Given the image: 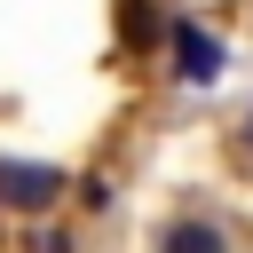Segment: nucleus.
<instances>
[{
  "label": "nucleus",
  "instance_id": "f257e3e1",
  "mask_svg": "<svg viewBox=\"0 0 253 253\" xmlns=\"http://www.w3.org/2000/svg\"><path fill=\"white\" fill-rule=\"evenodd\" d=\"M63 198V174L40 158H0V213H47Z\"/></svg>",
  "mask_w": 253,
  "mask_h": 253
},
{
  "label": "nucleus",
  "instance_id": "f03ea898",
  "mask_svg": "<svg viewBox=\"0 0 253 253\" xmlns=\"http://www.w3.org/2000/svg\"><path fill=\"white\" fill-rule=\"evenodd\" d=\"M166 47H174V71H182L190 87L221 79V40H213L206 24H166Z\"/></svg>",
  "mask_w": 253,
  "mask_h": 253
},
{
  "label": "nucleus",
  "instance_id": "7ed1b4c3",
  "mask_svg": "<svg viewBox=\"0 0 253 253\" xmlns=\"http://www.w3.org/2000/svg\"><path fill=\"white\" fill-rule=\"evenodd\" d=\"M166 40V8L158 0H119V47L126 55H158Z\"/></svg>",
  "mask_w": 253,
  "mask_h": 253
},
{
  "label": "nucleus",
  "instance_id": "20e7f679",
  "mask_svg": "<svg viewBox=\"0 0 253 253\" xmlns=\"http://www.w3.org/2000/svg\"><path fill=\"white\" fill-rule=\"evenodd\" d=\"M158 253H237V245H229V229H221V221L182 213V221H166V229H158Z\"/></svg>",
  "mask_w": 253,
  "mask_h": 253
},
{
  "label": "nucleus",
  "instance_id": "39448f33",
  "mask_svg": "<svg viewBox=\"0 0 253 253\" xmlns=\"http://www.w3.org/2000/svg\"><path fill=\"white\" fill-rule=\"evenodd\" d=\"M245 150H253V111H245Z\"/></svg>",
  "mask_w": 253,
  "mask_h": 253
}]
</instances>
